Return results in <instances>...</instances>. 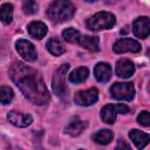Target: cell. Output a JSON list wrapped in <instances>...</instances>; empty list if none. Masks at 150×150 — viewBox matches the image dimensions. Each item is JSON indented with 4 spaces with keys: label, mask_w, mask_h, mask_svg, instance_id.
Segmentation results:
<instances>
[{
    "label": "cell",
    "mask_w": 150,
    "mask_h": 150,
    "mask_svg": "<svg viewBox=\"0 0 150 150\" xmlns=\"http://www.w3.org/2000/svg\"><path fill=\"white\" fill-rule=\"evenodd\" d=\"M9 77L20 89L23 96L36 105H43L49 102V93L42 76L33 68L21 62H14L9 70Z\"/></svg>",
    "instance_id": "obj_1"
},
{
    "label": "cell",
    "mask_w": 150,
    "mask_h": 150,
    "mask_svg": "<svg viewBox=\"0 0 150 150\" xmlns=\"http://www.w3.org/2000/svg\"><path fill=\"white\" fill-rule=\"evenodd\" d=\"M75 14V6L69 0H55L47 9V16L54 23L64 22Z\"/></svg>",
    "instance_id": "obj_2"
},
{
    "label": "cell",
    "mask_w": 150,
    "mask_h": 150,
    "mask_svg": "<svg viewBox=\"0 0 150 150\" xmlns=\"http://www.w3.org/2000/svg\"><path fill=\"white\" fill-rule=\"evenodd\" d=\"M116 22V18L114 14L109 12H98L91 15L86 25L90 30H101V29H110L114 27Z\"/></svg>",
    "instance_id": "obj_3"
},
{
    "label": "cell",
    "mask_w": 150,
    "mask_h": 150,
    "mask_svg": "<svg viewBox=\"0 0 150 150\" xmlns=\"http://www.w3.org/2000/svg\"><path fill=\"white\" fill-rule=\"evenodd\" d=\"M68 69H69V64L64 63L56 69V71L54 73V76H53L52 88H53V91L60 98L67 97V94H68V89H67V84H66V74H67Z\"/></svg>",
    "instance_id": "obj_4"
},
{
    "label": "cell",
    "mask_w": 150,
    "mask_h": 150,
    "mask_svg": "<svg viewBox=\"0 0 150 150\" xmlns=\"http://www.w3.org/2000/svg\"><path fill=\"white\" fill-rule=\"evenodd\" d=\"M110 94L116 100L131 101L135 96V88L130 82H116L111 86Z\"/></svg>",
    "instance_id": "obj_5"
},
{
    "label": "cell",
    "mask_w": 150,
    "mask_h": 150,
    "mask_svg": "<svg viewBox=\"0 0 150 150\" xmlns=\"http://www.w3.org/2000/svg\"><path fill=\"white\" fill-rule=\"evenodd\" d=\"M129 108L125 104H107L101 110V118L107 124H112L116 120L117 114H127Z\"/></svg>",
    "instance_id": "obj_6"
},
{
    "label": "cell",
    "mask_w": 150,
    "mask_h": 150,
    "mask_svg": "<svg viewBox=\"0 0 150 150\" xmlns=\"http://www.w3.org/2000/svg\"><path fill=\"white\" fill-rule=\"evenodd\" d=\"M15 47H16L18 53L20 54V56L23 60H26L28 62H33L38 59V52H36L34 45L32 42H29L28 40H25V39L18 40L15 43Z\"/></svg>",
    "instance_id": "obj_7"
},
{
    "label": "cell",
    "mask_w": 150,
    "mask_h": 150,
    "mask_svg": "<svg viewBox=\"0 0 150 150\" xmlns=\"http://www.w3.org/2000/svg\"><path fill=\"white\" fill-rule=\"evenodd\" d=\"M97 100H98V90L96 88L81 90V91L76 93L75 96H74V102L77 105H81V107L91 105V104L96 103Z\"/></svg>",
    "instance_id": "obj_8"
},
{
    "label": "cell",
    "mask_w": 150,
    "mask_h": 150,
    "mask_svg": "<svg viewBox=\"0 0 150 150\" xmlns=\"http://www.w3.org/2000/svg\"><path fill=\"white\" fill-rule=\"evenodd\" d=\"M112 49L115 53H125V52H131V53H138L141 52L142 47L139 45V42H137L136 40H132V39H121V40H117L114 46H112Z\"/></svg>",
    "instance_id": "obj_9"
},
{
    "label": "cell",
    "mask_w": 150,
    "mask_h": 150,
    "mask_svg": "<svg viewBox=\"0 0 150 150\" xmlns=\"http://www.w3.org/2000/svg\"><path fill=\"white\" fill-rule=\"evenodd\" d=\"M7 120L15 127H19V128H26L28 125L32 124L33 122V117L32 115H28V114H23V112H20V111H9L7 114Z\"/></svg>",
    "instance_id": "obj_10"
},
{
    "label": "cell",
    "mask_w": 150,
    "mask_h": 150,
    "mask_svg": "<svg viewBox=\"0 0 150 150\" xmlns=\"http://www.w3.org/2000/svg\"><path fill=\"white\" fill-rule=\"evenodd\" d=\"M134 34L137 38L146 39L150 33V26H149V18L148 16H139L134 21L132 25Z\"/></svg>",
    "instance_id": "obj_11"
},
{
    "label": "cell",
    "mask_w": 150,
    "mask_h": 150,
    "mask_svg": "<svg viewBox=\"0 0 150 150\" xmlns=\"http://www.w3.org/2000/svg\"><path fill=\"white\" fill-rule=\"evenodd\" d=\"M135 73L134 63L128 59H122L116 63V75L122 79H129Z\"/></svg>",
    "instance_id": "obj_12"
},
{
    "label": "cell",
    "mask_w": 150,
    "mask_h": 150,
    "mask_svg": "<svg viewBox=\"0 0 150 150\" xmlns=\"http://www.w3.org/2000/svg\"><path fill=\"white\" fill-rule=\"evenodd\" d=\"M94 75L98 82L105 83L111 77V67L107 62H98L94 68Z\"/></svg>",
    "instance_id": "obj_13"
},
{
    "label": "cell",
    "mask_w": 150,
    "mask_h": 150,
    "mask_svg": "<svg viewBox=\"0 0 150 150\" xmlns=\"http://www.w3.org/2000/svg\"><path fill=\"white\" fill-rule=\"evenodd\" d=\"M27 29H28L29 35L32 38L36 39V40H41L42 38H45L47 32H48L47 26L43 22H41V21H33V22H30L28 25Z\"/></svg>",
    "instance_id": "obj_14"
},
{
    "label": "cell",
    "mask_w": 150,
    "mask_h": 150,
    "mask_svg": "<svg viewBox=\"0 0 150 150\" xmlns=\"http://www.w3.org/2000/svg\"><path fill=\"white\" fill-rule=\"evenodd\" d=\"M129 137H130V139L132 141V143H134L138 149H143V148L149 143V139H150L149 134L143 132V131H139V130H137V129L130 130Z\"/></svg>",
    "instance_id": "obj_15"
},
{
    "label": "cell",
    "mask_w": 150,
    "mask_h": 150,
    "mask_svg": "<svg viewBox=\"0 0 150 150\" xmlns=\"http://www.w3.org/2000/svg\"><path fill=\"white\" fill-rule=\"evenodd\" d=\"M86 127H87V122L86 121H83V120H81L79 117H74L68 123V125L66 127L64 131H66V134H68L70 136H77L83 131V129Z\"/></svg>",
    "instance_id": "obj_16"
},
{
    "label": "cell",
    "mask_w": 150,
    "mask_h": 150,
    "mask_svg": "<svg viewBox=\"0 0 150 150\" xmlns=\"http://www.w3.org/2000/svg\"><path fill=\"white\" fill-rule=\"evenodd\" d=\"M77 43L90 52H98L100 50V39L97 36L81 35Z\"/></svg>",
    "instance_id": "obj_17"
},
{
    "label": "cell",
    "mask_w": 150,
    "mask_h": 150,
    "mask_svg": "<svg viewBox=\"0 0 150 150\" xmlns=\"http://www.w3.org/2000/svg\"><path fill=\"white\" fill-rule=\"evenodd\" d=\"M114 138V134L111 130H108V129H103V130H100L97 131L94 136H93V139L101 144V145H107L109 144Z\"/></svg>",
    "instance_id": "obj_18"
},
{
    "label": "cell",
    "mask_w": 150,
    "mask_h": 150,
    "mask_svg": "<svg viewBox=\"0 0 150 150\" xmlns=\"http://www.w3.org/2000/svg\"><path fill=\"white\" fill-rule=\"evenodd\" d=\"M88 68L86 67H80V68H76L75 70H73L69 75V81L71 83H81V82H84L88 77Z\"/></svg>",
    "instance_id": "obj_19"
},
{
    "label": "cell",
    "mask_w": 150,
    "mask_h": 150,
    "mask_svg": "<svg viewBox=\"0 0 150 150\" xmlns=\"http://www.w3.org/2000/svg\"><path fill=\"white\" fill-rule=\"evenodd\" d=\"M46 47H47V49L53 54V55H55V56H59V55H62L63 53H64V47H63V45L61 43V41L57 39V38H52V39H49L48 40V42H47V45H46Z\"/></svg>",
    "instance_id": "obj_20"
},
{
    "label": "cell",
    "mask_w": 150,
    "mask_h": 150,
    "mask_svg": "<svg viewBox=\"0 0 150 150\" xmlns=\"http://www.w3.org/2000/svg\"><path fill=\"white\" fill-rule=\"evenodd\" d=\"M12 19H13V5L4 4L0 7V21H2L5 25H8L12 22Z\"/></svg>",
    "instance_id": "obj_21"
},
{
    "label": "cell",
    "mask_w": 150,
    "mask_h": 150,
    "mask_svg": "<svg viewBox=\"0 0 150 150\" xmlns=\"http://www.w3.org/2000/svg\"><path fill=\"white\" fill-rule=\"evenodd\" d=\"M81 35H82V34H81L77 29L71 28V27L66 28V29L62 32L63 39H64L66 41H68V42H71V43H77L79 40H80V38H81Z\"/></svg>",
    "instance_id": "obj_22"
},
{
    "label": "cell",
    "mask_w": 150,
    "mask_h": 150,
    "mask_svg": "<svg viewBox=\"0 0 150 150\" xmlns=\"http://www.w3.org/2000/svg\"><path fill=\"white\" fill-rule=\"evenodd\" d=\"M13 90L7 87V86H2L0 87V103L2 104H8L12 100H13Z\"/></svg>",
    "instance_id": "obj_23"
},
{
    "label": "cell",
    "mask_w": 150,
    "mask_h": 150,
    "mask_svg": "<svg viewBox=\"0 0 150 150\" xmlns=\"http://www.w3.org/2000/svg\"><path fill=\"white\" fill-rule=\"evenodd\" d=\"M22 11L27 15L35 14L38 12V2L35 0H23V2H22Z\"/></svg>",
    "instance_id": "obj_24"
},
{
    "label": "cell",
    "mask_w": 150,
    "mask_h": 150,
    "mask_svg": "<svg viewBox=\"0 0 150 150\" xmlns=\"http://www.w3.org/2000/svg\"><path fill=\"white\" fill-rule=\"evenodd\" d=\"M137 121H138L139 124H142V125H144V127H149V124H150L149 112H148L146 110L141 111V114H139L138 117H137Z\"/></svg>",
    "instance_id": "obj_25"
},
{
    "label": "cell",
    "mask_w": 150,
    "mask_h": 150,
    "mask_svg": "<svg viewBox=\"0 0 150 150\" xmlns=\"http://www.w3.org/2000/svg\"><path fill=\"white\" fill-rule=\"evenodd\" d=\"M115 149H116V150H118V149H127V150H128V149H130V145L127 144L124 139H120V141L117 142V145L115 146Z\"/></svg>",
    "instance_id": "obj_26"
},
{
    "label": "cell",
    "mask_w": 150,
    "mask_h": 150,
    "mask_svg": "<svg viewBox=\"0 0 150 150\" xmlns=\"http://www.w3.org/2000/svg\"><path fill=\"white\" fill-rule=\"evenodd\" d=\"M84 1H88V2H94V1H97V0H84Z\"/></svg>",
    "instance_id": "obj_27"
}]
</instances>
